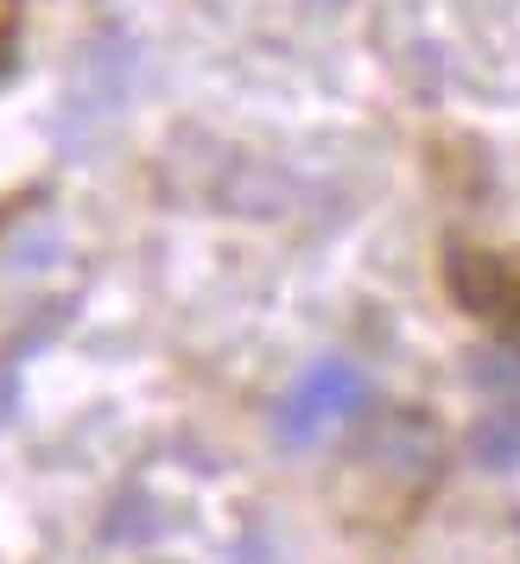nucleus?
I'll return each instance as SVG.
<instances>
[{
	"label": "nucleus",
	"instance_id": "3",
	"mask_svg": "<svg viewBox=\"0 0 520 564\" xmlns=\"http://www.w3.org/2000/svg\"><path fill=\"white\" fill-rule=\"evenodd\" d=\"M476 381H483V387H514L520 381V361H508V349H501V361H489V356H483V361H476Z\"/></svg>",
	"mask_w": 520,
	"mask_h": 564
},
{
	"label": "nucleus",
	"instance_id": "1",
	"mask_svg": "<svg viewBox=\"0 0 520 564\" xmlns=\"http://www.w3.org/2000/svg\"><path fill=\"white\" fill-rule=\"evenodd\" d=\"M362 400H368L362 368H356V361H343V356H324L317 368H305L299 387L280 400L273 432H280V444H317L324 432H337L343 419H356Z\"/></svg>",
	"mask_w": 520,
	"mask_h": 564
},
{
	"label": "nucleus",
	"instance_id": "2",
	"mask_svg": "<svg viewBox=\"0 0 520 564\" xmlns=\"http://www.w3.org/2000/svg\"><path fill=\"white\" fill-rule=\"evenodd\" d=\"M469 457L483 463V469H514L520 463V406L514 400H495V406L476 419V432H469Z\"/></svg>",
	"mask_w": 520,
	"mask_h": 564
}]
</instances>
